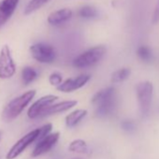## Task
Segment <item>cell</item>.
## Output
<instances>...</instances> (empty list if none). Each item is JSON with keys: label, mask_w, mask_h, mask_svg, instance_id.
<instances>
[{"label": "cell", "mask_w": 159, "mask_h": 159, "mask_svg": "<svg viewBox=\"0 0 159 159\" xmlns=\"http://www.w3.org/2000/svg\"><path fill=\"white\" fill-rule=\"evenodd\" d=\"M96 107V113L99 117H106L112 114L117 107L116 90L114 87H107L98 91L92 98Z\"/></svg>", "instance_id": "1"}, {"label": "cell", "mask_w": 159, "mask_h": 159, "mask_svg": "<svg viewBox=\"0 0 159 159\" xmlns=\"http://www.w3.org/2000/svg\"><path fill=\"white\" fill-rule=\"evenodd\" d=\"M35 96H36V91L30 90L23 94L22 96L12 99L3 110L2 112L3 121L10 123L14 119H16L25 109V107L31 102V100L34 98Z\"/></svg>", "instance_id": "2"}, {"label": "cell", "mask_w": 159, "mask_h": 159, "mask_svg": "<svg viewBox=\"0 0 159 159\" xmlns=\"http://www.w3.org/2000/svg\"><path fill=\"white\" fill-rule=\"evenodd\" d=\"M107 50L103 45H98L88 49L73 60V66L77 68L90 67L98 64L105 55Z\"/></svg>", "instance_id": "3"}, {"label": "cell", "mask_w": 159, "mask_h": 159, "mask_svg": "<svg viewBox=\"0 0 159 159\" xmlns=\"http://www.w3.org/2000/svg\"><path fill=\"white\" fill-rule=\"evenodd\" d=\"M137 98L139 102V107L141 115L147 116L150 112L152 95H153V86L151 82L145 81L138 84L136 86Z\"/></svg>", "instance_id": "4"}, {"label": "cell", "mask_w": 159, "mask_h": 159, "mask_svg": "<svg viewBox=\"0 0 159 159\" xmlns=\"http://www.w3.org/2000/svg\"><path fill=\"white\" fill-rule=\"evenodd\" d=\"M30 52L35 60L43 64L52 63L56 58V52L52 46L47 43H36L30 47Z\"/></svg>", "instance_id": "5"}, {"label": "cell", "mask_w": 159, "mask_h": 159, "mask_svg": "<svg viewBox=\"0 0 159 159\" xmlns=\"http://www.w3.org/2000/svg\"><path fill=\"white\" fill-rule=\"evenodd\" d=\"M39 132H40V129L38 128V129H35V130L27 133L24 137H22L10 149V151L8 152V153L6 155V158L7 159H14L17 156H19L31 143H33L34 141H36V140L39 139Z\"/></svg>", "instance_id": "6"}, {"label": "cell", "mask_w": 159, "mask_h": 159, "mask_svg": "<svg viewBox=\"0 0 159 159\" xmlns=\"http://www.w3.org/2000/svg\"><path fill=\"white\" fill-rule=\"evenodd\" d=\"M16 72V66L9 46L5 45L0 52V79H10Z\"/></svg>", "instance_id": "7"}, {"label": "cell", "mask_w": 159, "mask_h": 159, "mask_svg": "<svg viewBox=\"0 0 159 159\" xmlns=\"http://www.w3.org/2000/svg\"><path fill=\"white\" fill-rule=\"evenodd\" d=\"M58 99L57 96L53 95H47L39 99H38L28 110L27 115L30 119H36L38 117H40L42 113L46 111L47 108H49L51 105H52L53 102H55Z\"/></svg>", "instance_id": "8"}, {"label": "cell", "mask_w": 159, "mask_h": 159, "mask_svg": "<svg viewBox=\"0 0 159 159\" xmlns=\"http://www.w3.org/2000/svg\"><path fill=\"white\" fill-rule=\"evenodd\" d=\"M91 79V76L88 74L80 75L77 78L67 79L65 82H63L59 86H57V90L63 93H70L75 90H78L84 86Z\"/></svg>", "instance_id": "9"}, {"label": "cell", "mask_w": 159, "mask_h": 159, "mask_svg": "<svg viewBox=\"0 0 159 159\" xmlns=\"http://www.w3.org/2000/svg\"><path fill=\"white\" fill-rule=\"evenodd\" d=\"M59 139V133H51L45 138L41 139L38 141L36 147L34 148V151L32 152V156L37 157L39 155H42L46 152H48L58 141Z\"/></svg>", "instance_id": "10"}, {"label": "cell", "mask_w": 159, "mask_h": 159, "mask_svg": "<svg viewBox=\"0 0 159 159\" xmlns=\"http://www.w3.org/2000/svg\"><path fill=\"white\" fill-rule=\"evenodd\" d=\"M18 3L19 0H2L0 2V28L11 17Z\"/></svg>", "instance_id": "11"}, {"label": "cell", "mask_w": 159, "mask_h": 159, "mask_svg": "<svg viewBox=\"0 0 159 159\" xmlns=\"http://www.w3.org/2000/svg\"><path fill=\"white\" fill-rule=\"evenodd\" d=\"M73 12L70 9H60L58 11H55L52 12L48 18L47 21L52 25H60L67 21H69L72 18Z\"/></svg>", "instance_id": "12"}, {"label": "cell", "mask_w": 159, "mask_h": 159, "mask_svg": "<svg viewBox=\"0 0 159 159\" xmlns=\"http://www.w3.org/2000/svg\"><path fill=\"white\" fill-rule=\"evenodd\" d=\"M77 103L78 102L75 100H68V101H62V102H59L56 104H52L49 108L46 109V111L42 113V115L40 117H45V116L52 115L55 113L66 111L72 109L73 107H75L77 105Z\"/></svg>", "instance_id": "13"}, {"label": "cell", "mask_w": 159, "mask_h": 159, "mask_svg": "<svg viewBox=\"0 0 159 159\" xmlns=\"http://www.w3.org/2000/svg\"><path fill=\"white\" fill-rule=\"evenodd\" d=\"M87 115L86 110H76L66 117V125L68 127H74Z\"/></svg>", "instance_id": "14"}, {"label": "cell", "mask_w": 159, "mask_h": 159, "mask_svg": "<svg viewBox=\"0 0 159 159\" xmlns=\"http://www.w3.org/2000/svg\"><path fill=\"white\" fill-rule=\"evenodd\" d=\"M68 150L76 153H88V145L83 139H75L70 142Z\"/></svg>", "instance_id": "15"}, {"label": "cell", "mask_w": 159, "mask_h": 159, "mask_svg": "<svg viewBox=\"0 0 159 159\" xmlns=\"http://www.w3.org/2000/svg\"><path fill=\"white\" fill-rule=\"evenodd\" d=\"M130 74H131L130 68H127V67L120 68V69H118V70H116L115 72L112 73L111 81L113 84L122 83V82H124L125 80H126L130 76Z\"/></svg>", "instance_id": "16"}, {"label": "cell", "mask_w": 159, "mask_h": 159, "mask_svg": "<svg viewBox=\"0 0 159 159\" xmlns=\"http://www.w3.org/2000/svg\"><path fill=\"white\" fill-rule=\"evenodd\" d=\"M78 13L83 19H95L98 15V10L93 6H84L79 10Z\"/></svg>", "instance_id": "17"}, {"label": "cell", "mask_w": 159, "mask_h": 159, "mask_svg": "<svg viewBox=\"0 0 159 159\" xmlns=\"http://www.w3.org/2000/svg\"><path fill=\"white\" fill-rule=\"evenodd\" d=\"M50 0H30L29 3L26 5V7L25 9V14L29 15V14L35 12L36 11L42 8Z\"/></svg>", "instance_id": "18"}, {"label": "cell", "mask_w": 159, "mask_h": 159, "mask_svg": "<svg viewBox=\"0 0 159 159\" xmlns=\"http://www.w3.org/2000/svg\"><path fill=\"white\" fill-rule=\"evenodd\" d=\"M37 77H38L37 71L31 66H25L22 71V80L25 85L32 83Z\"/></svg>", "instance_id": "19"}, {"label": "cell", "mask_w": 159, "mask_h": 159, "mask_svg": "<svg viewBox=\"0 0 159 159\" xmlns=\"http://www.w3.org/2000/svg\"><path fill=\"white\" fill-rule=\"evenodd\" d=\"M137 54L139 58L145 62V63H150L152 60V52L150 47L148 46H140L137 50Z\"/></svg>", "instance_id": "20"}, {"label": "cell", "mask_w": 159, "mask_h": 159, "mask_svg": "<svg viewBox=\"0 0 159 159\" xmlns=\"http://www.w3.org/2000/svg\"><path fill=\"white\" fill-rule=\"evenodd\" d=\"M121 127H122L123 130H125V131L130 133V132L135 131V129H136V125H135V123H134L133 121H131V120H125V121H123V122L121 123Z\"/></svg>", "instance_id": "21"}, {"label": "cell", "mask_w": 159, "mask_h": 159, "mask_svg": "<svg viewBox=\"0 0 159 159\" xmlns=\"http://www.w3.org/2000/svg\"><path fill=\"white\" fill-rule=\"evenodd\" d=\"M49 82H50V84H51L52 85L59 86V85L63 83L61 74L56 73V72L51 74V76H50V78H49Z\"/></svg>", "instance_id": "22"}, {"label": "cell", "mask_w": 159, "mask_h": 159, "mask_svg": "<svg viewBox=\"0 0 159 159\" xmlns=\"http://www.w3.org/2000/svg\"><path fill=\"white\" fill-rule=\"evenodd\" d=\"M152 23L153 25H156L159 23V0H156L155 6L153 9V12L152 15Z\"/></svg>", "instance_id": "23"}, {"label": "cell", "mask_w": 159, "mask_h": 159, "mask_svg": "<svg viewBox=\"0 0 159 159\" xmlns=\"http://www.w3.org/2000/svg\"><path fill=\"white\" fill-rule=\"evenodd\" d=\"M0 139H1V131H0Z\"/></svg>", "instance_id": "24"}, {"label": "cell", "mask_w": 159, "mask_h": 159, "mask_svg": "<svg viewBox=\"0 0 159 159\" xmlns=\"http://www.w3.org/2000/svg\"><path fill=\"white\" fill-rule=\"evenodd\" d=\"M75 159H80V158H75Z\"/></svg>", "instance_id": "25"}]
</instances>
